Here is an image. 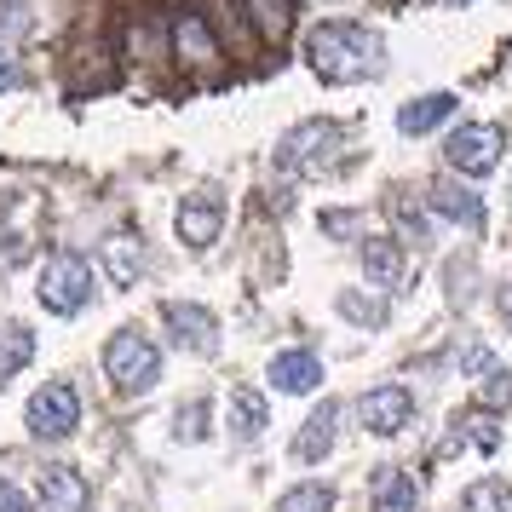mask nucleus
I'll return each instance as SVG.
<instances>
[{"label": "nucleus", "mask_w": 512, "mask_h": 512, "mask_svg": "<svg viewBox=\"0 0 512 512\" xmlns=\"http://www.w3.org/2000/svg\"><path fill=\"white\" fill-rule=\"evenodd\" d=\"M305 64L334 81V87H346V81H374V75L386 70V41L363 24H346V18H328L305 35Z\"/></svg>", "instance_id": "f257e3e1"}, {"label": "nucleus", "mask_w": 512, "mask_h": 512, "mask_svg": "<svg viewBox=\"0 0 512 512\" xmlns=\"http://www.w3.org/2000/svg\"><path fill=\"white\" fill-rule=\"evenodd\" d=\"M104 374L127 397L156 392V380H162V346L150 334H139V328H116L110 346H104Z\"/></svg>", "instance_id": "f03ea898"}, {"label": "nucleus", "mask_w": 512, "mask_h": 512, "mask_svg": "<svg viewBox=\"0 0 512 512\" xmlns=\"http://www.w3.org/2000/svg\"><path fill=\"white\" fill-rule=\"evenodd\" d=\"M35 294H41V305H47L52 317H75V311H87V300H93V265L81 254H47Z\"/></svg>", "instance_id": "7ed1b4c3"}, {"label": "nucleus", "mask_w": 512, "mask_h": 512, "mask_svg": "<svg viewBox=\"0 0 512 512\" xmlns=\"http://www.w3.org/2000/svg\"><path fill=\"white\" fill-rule=\"evenodd\" d=\"M334 156H340V127H334V121H300V127L277 144V173L305 179V173H323Z\"/></svg>", "instance_id": "20e7f679"}, {"label": "nucleus", "mask_w": 512, "mask_h": 512, "mask_svg": "<svg viewBox=\"0 0 512 512\" xmlns=\"http://www.w3.org/2000/svg\"><path fill=\"white\" fill-rule=\"evenodd\" d=\"M29 438H41V443H64L75 438V426H81V397H75L70 380H47L41 392L29 397Z\"/></svg>", "instance_id": "39448f33"}, {"label": "nucleus", "mask_w": 512, "mask_h": 512, "mask_svg": "<svg viewBox=\"0 0 512 512\" xmlns=\"http://www.w3.org/2000/svg\"><path fill=\"white\" fill-rule=\"evenodd\" d=\"M501 127L495 121H466V127H455L449 133V144H443V156H449V167L455 173H466V179H484L489 167L501 162Z\"/></svg>", "instance_id": "423d86ee"}, {"label": "nucleus", "mask_w": 512, "mask_h": 512, "mask_svg": "<svg viewBox=\"0 0 512 512\" xmlns=\"http://www.w3.org/2000/svg\"><path fill=\"white\" fill-rule=\"evenodd\" d=\"M167 328H173V346L190 351V357H213L219 351V323H213L208 305L196 300H167Z\"/></svg>", "instance_id": "0eeeda50"}, {"label": "nucleus", "mask_w": 512, "mask_h": 512, "mask_svg": "<svg viewBox=\"0 0 512 512\" xmlns=\"http://www.w3.org/2000/svg\"><path fill=\"white\" fill-rule=\"evenodd\" d=\"M173 225H179V242L185 248H213V236H219V225H225V196L219 190H190L185 202H179V213H173Z\"/></svg>", "instance_id": "6e6552de"}, {"label": "nucleus", "mask_w": 512, "mask_h": 512, "mask_svg": "<svg viewBox=\"0 0 512 512\" xmlns=\"http://www.w3.org/2000/svg\"><path fill=\"white\" fill-rule=\"evenodd\" d=\"M357 415H363V426L374 438H397L415 420V397H409V386H374V392H363Z\"/></svg>", "instance_id": "1a4fd4ad"}, {"label": "nucleus", "mask_w": 512, "mask_h": 512, "mask_svg": "<svg viewBox=\"0 0 512 512\" xmlns=\"http://www.w3.org/2000/svg\"><path fill=\"white\" fill-rule=\"evenodd\" d=\"M35 507H41V512H87V507H93V489H87V478H81L75 466L52 461V466H41Z\"/></svg>", "instance_id": "9d476101"}, {"label": "nucleus", "mask_w": 512, "mask_h": 512, "mask_svg": "<svg viewBox=\"0 0 512 512\" xmlns=\"http://www.w3.org/2000/svg\"><path fill=\"white\" fill-rule=\"evenodd\" d=\"M173 47H179V58H185V70H196V75H213L219 70V58H225V47H219V35L208 29L202 12H179V24H173Z\"/></svg>", "instance_id": "9b49d317"}, {"label": "nucleus", "mask_w": 512, "mask_h": 512, "mask_svg": "<svg viewBox=\"0 0 512 512\" xmlns=\"http://www.w3.org/2000/svg\"><path fill=\"white\" fill-rule=\"evenodd\" d=\"M426 208L449 219V225H466V231H484V196L478 190L455 185V179H438V185L426 190Z\"/></svg>", "instance_id": "f8f14e48"}, {"label": "nucleus", "mask_w": 512, "mask_h": 512, "mask_svg": "<svg viewBox=\"0 0 512 512\" xmlns=\"http://www.w3.org/2000/svg\"><path fill=\"white\" fill-rule=\"evenodd\" d=\"M271 386L288 392V397L317 392V386H323V357H317V351H305V346L277 351V357H271Z\"/></svg>", "instance_id": "ddd939ff"}, {"label": "nucleus", "mask_w": 512, "mask_h": 512, "mask_svg": "<svg viewBox=\"0 0 512 512\" xmlns=\"http://www.w3.org/2000/svg\"><path fill=\"white\" fill-rule=\"evenodd\" d=\"M334 438H340V403H323V409H311V415H305V426L294 432V461L317 466L328 449H334Z\"/></svg>", "instance_id": "4468645a"}, {"label": "nucleus", "mask_w": 512, "mask_h": 512, "mask_svg": "<svg viewBox=\"0 0 512 512\" xmlns=\"http://www.w3.org/2000/svg\"><path fill=\"white\" fill-rule=\"evenodd\" d=\"M369 495H374V512H420V484L403 466H374Z\"/></svg>", "instance_id": "2eb2a0df"}, {"label": "nucleus", "mask_w": 512, "mask_h": 512, "mask_svg": "<svg viewBox=\"0 0 512 512\" xmlns=\"http://www.w3.org/2000/svg\"><path fill=\"white\" fill-rule=\"evenodd\" d=\"M455 104H461L455 93H420V98H409V104L397 110V133H403V139H420V133H432V127H443V121L455 116Z\"/></svg>", "instance_id": "dca6fc26"}, {"label": "nucleus", "mask_w": 512, "mask_h": 512, "mask_svg": "<svg viewBox=\"0 0 512 512\" xmlns=\"http://www.w3.org/2000/svg\"><path fill=\"white\" fill-rule=\"evenodd\" d=\"M29 18H35L29 0H0V87H12V75H18V47H24Z\"/></svg>", "instance_id": "f3484780"}, {"label": "nucleus", "mask_w": 512, "mask_h": 512, "mask_svg": "<svg viewBox=\"0 0 512 512\" xmlns=\"http://www.w3.org/2000/svg\"><path fill=\"white\" fill-rule=\"evenodd\" d=\"M265 420H271V409H265V397L254 392V386H236L231 403H225V426H231L236 443H254L265 438Z\"/></svg>", "instance_id": "a211bd4d"}, {"label": "nucleus", "mask_w": 512, "mask_h": 512, "mask_svg": "<svg viewBox=\"0 0 512 512\" xmlns=\"http://www.w3.org/2000/svg\"><path fill=\"white\" fill-rule=\"evenodd\" d=\"M363 277L374 288H397L403 282V248H397L392 236H369L363 242Z\"/></svg>", "instance_id": "6ab92c4d"}, {"label": "nucleus", "mask_w": 512, "mask_h": 512, "mask_svg": "<svg viewBox=\"0 0 512 512\" xmlns=\"http://www.w3.org/2000/svg\"><path fill=\"white\" fill-rule=\"evenodd\" d=\"M29 357H35V334H29L18 317H12V323H0V386H6L12 374H24Z\"/></svg>", "instance_id": "aec40b11"}, {"label": "nucleus", "mask_w": 512, "mask_h": 512, "mask_svg": "<svg viewBox=\"0 0 512 512\" xmlns=\"http://www.w3.org/2000/svg\"><path fill=\"white\" fill-rule=\"evenodd\" d=\"M104 265H110V277L127 288V282H139V271H144V242L139 236H110L104 242Z\"/></svg>", "instance_id": "412c9836"}, {"label": "nucleus", "mask_w": 512, "mask_h": 512, "mask_svg": "<svg viewBox=\"0 0 512 512\" xmlns=\"http://www.w3.org/2000/svg\"><path fill=\"white\" fill-rule=\"evenodd\" d=\"M248 18H254L259 41H288V29H294V0H248Z\"/></svg>", "instance_id": "4be33fe9"}, {"label": "nucleus", "mask_w": 512, "mask_h": 512, "mask_svg": "<svg viewBox=\"0 0 512 512\" xmlns=\"http://www.w3.org/2000/svg\"><path fill=\"white\" fill-rule=\"evenodd\" d=\"M461 443H472V449H495V443H501V426H495V420L489 415H461L455 420V432H449V443H443V455H449V449H461Z\"/></svg>", "instance_id": "5701e85b"}, {"label": "nucleus", "mask_w": 512, "mask_h": 512, "mask_svg": "<svg viewBox=\"0 0 512 512\" xmlns=\"http://www.w3.org/2000/svg\"><path fill=\"white\" fill-rule=\"evenodd\" d=\"M334 305H340V317L357 323V328H386V300H380V294H357V288H346Z\"/></svg>", "instance_id": "b1692460"}, {"label": "nucleus", "mask_w": 512, "mask_h": 512, "mask_svg": "<svg viewBox=\"0 0 512 512\" xmlns=\"http://www.w3.org/2000/svg\"><path fill=\"white\" fill-rule=\"evenodd\" d=\"M461 512H512V489L501 478H478L461 495Z\"/></svg>", "instance_id": "393cba45"}, {"label": "nucleus", "mask_w": 512, "mask_h": 512, "mask_svg": "<svg viewBox=\"0 0 512 512\" xmlns=\"http://www.w3.org/2000/svg\"><path fill=\"white\" fill-rule=\"evenodd\" d=\"M277 512H334V489L328 484H294L277 495Z\"/></svg>", "instance_id": "a878e982"}, {"label": "nucleus", "mask_w": 512, "mask_h": 512, "mask_svg": "<svg viewBox=\"0 0 512 512\" xmlns=\"http://www.w3.org/2000/svg\"><path fill=\"white\" fill-rule=\"evenodd\" d=\"M173 438L179 443H202L208 438V403H185V409L173 415Z\"/></svg>", "instance_id": "bb28decb"}, {"label": "nucleus", "mask_w": 512, "mask_h": 512, "mask_svg": "<svg viewBox=\"0 0 512 512\" xmlns=\"http://www.w3.org/2000/svg\"><path fill=\"white\" fill-rule=\"evenodd\" d=\"M392 213H397V225H403V236H426V213L415 208V202H409V196H392Z\"/></svg>", "instance_id": "cd10ccee"}, {"label": "nucleus", "mask_w": 512, "mask_h": 512, "mask_svg": "<svg viewBox=\"0 0 512 512\" xmlns=\"http://www.w3.org/2000/svg\"><path fill=\"white\" fill-rule=\"evenodd\" d=\"M484 403H495V409H507V403H512V374L507 369H489L484 374Z\"/></svg>", "instance_id": "c85d7f7f"}, {"label": "nucleus", "mask_w": 512, "mask_h": 512, "mask_svg": "<svg viewBox=\"0 0 512 512\" xmlns=\"http://www.w3.org/2000/svg\"><path fill=\"white\" fill-rule=\"evenodd\" d=\"M0 512H41V507H35V501H29L12 478H0Z\"/></svg>", "instance_id": "c756f323"}, {"label": "nucleus", "mask_w": 512, "mask_h": 512, "mask_svg": "<svg viewBox=\"0 0 512 512\" xmlns=\"http://www.w3.org/2000/svg\"><path fill=\"white\" fill-rule=\"evenodd\" d=\"M461 369L472 374V380H484V374L495 369V357H489V346H466V351H461Z\"/></svg>", "instance_id": "7c9ffc66"}, {"label": "nucleus", "mask_w": 512, "mask_h": 512, "mask_svg": "<svg viewBox=\"0 0 512 512\" xmlns=\"http://www.w3.org/2000/svg\"><path fill=\"white\" fill-rule=\"evenodd\" d=\"M351 225H357L351 213H323V231H351Z\"/></svg>", "instance_id": "2f4dec72"}, {"label": "nucleus", "mask_w": 512, "mask_h": 512, "mask_svg": "<svg viewBox=\"0 0 512 512\" xmlns=\"http://www.w3.org/2000/svg\"><path fill=\"white\" fill-rule=\"evenodd\" d=\"M495 305H501V317H507V328H512V282L501 288V300H495Z\"/></svg>", "instance_id": "473e14b6"}, {"label": "nucleus", "mask_w": 512, "mask_h": 512, "mask_svg": "<svg viewBox=\"0 0 512 512\" xmlns=\"http://www.w3.org/2000/svg\"><path fill=\"white\" fill-rule=\"evenodd\" d=\"M438 6H472V0H438Z\"/></svg>", "instance_id": "72a5a7b5"}, {"label": "nucleus", "mask_w": 512, "mask_h": 512, "mask_svg": "<svg viewBox=\"0 0 512 512\" xmlns=\"http://www.w3.org/2000/svg\"><path fill=\"white\" fill-rule=\"evenodd\" d=\"M507 64H512V58H507Z\"/></svg>", "instance_id": "f704fd0d"}]
</instances>
